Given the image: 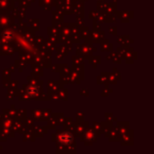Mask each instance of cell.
<instances>
[{"label": "cell", "instance_id": "cell-1", "mask_svg": "<svg viewBox=\"0 0 154 154\" xmlns=\"http://www.w3.org/2000/svg\"><path fill=\"white\" fill-rule=\"evenodd\" d=\"M73 140L72 135L69 133H63L60 136V143H61L62 144H69Z\"/></svg>", "mask_w": 154, "mask_h": 154}, {"label": "cell", "instance_id": "cell-2", "mask_svg": "<svg viewBox=\"0 0 154 154\" xmlns=\"http://www.w3.org/2000/svg\"><path fill=\"white\" fill-rule=\"evenodd\" d=\"M27 92H28V95H29L30 97H34V96H36V95H37V93H38V89H37V88H36V87H34V86H31V87H29V88H28Z\"/></svg>", "mask_w": 154, "mask_h": 154}]
</instances>
